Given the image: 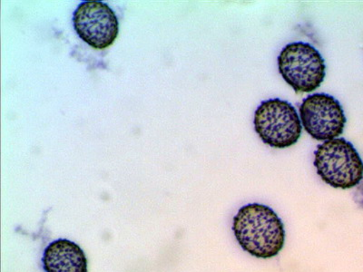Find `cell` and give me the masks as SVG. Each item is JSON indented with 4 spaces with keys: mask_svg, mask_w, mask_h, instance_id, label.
<instances>
[{
    "mask_svg": "<svg viewBox=\"0 0 363 272\" xmlns=\"http://www.w3.org/2000/svg\"><path fill=\"white\" fill-rule=\"evenodd\" d=\"M233 231L240 246L254 257L274 258L284 248V223L270 207L262 204L242 207L233 218Z\"/></svg>",
    "mask_w": 363,
    "mask_h": 272,
    "instance_id": "1",
    "label": "cell"
},
{
    "mask_svg": "<svg viewBox=\"0 0 363 272\" xmlns=\"http://www.w3.org/2000/svg\"><path fill=\"white\" fill-rule=\"evenodd\" d=\"M314 166L324 183L340 189L358 186L363 178L361 157L345 138H336L318 145Z\"/></svg>",
    "mask_w": 363,
    "mask_h": 272,
    "instance_id": "2",
    "label": "cell"
},
{
    "mask_svg": "<svg viewBox=\"0 0 363 272\" xmlns=\"http://www.w3.org/2000/svg\"><path fill=\"white\" fill-rule=\"evenodd\" d=\"M279 72L296 93H310L325 79V62L312 45L294 42L287 45L278 57Z\"/></svg>",
    "mask_w": 363,
    "mask_h": 272,
    "instance_id": "3",
    "label": "cell"
},
{
    "mask_svg": "<svg viewBox=\"0 0 363 272\" xmlns=\"http://www.w3.org/2000/svg\"><path fill=\"white\" fill-rule=\"evenodd\" d=\"M255 129L264 144L274 148H287L296 144L301 135V123L289 102L269 99L255 113Z\"/></svg>",
    "mask_w": 363,
    "mask_h": 272,
    "instance_id": "4",
    "label": "cell"
},
{
    "mask_svg": "<svg viewBox=\"0 0 363 272\" xmlns=\"http://www.w3.org/2000/svg\"><path fill=\"white\" fill-rule=\"evenodd\" d=\"M301 123L318 141H330L342 134L346 124L345 111L338 100L327 94H314L300 106Z\"/></svg>",
    "mask_w": 363,
    "mask_h": 272,
    "instance_id": "5",
    "label": "cell"
},
{
    "mask_svg": "<svg viewBox=\"0 0 363 272\" xmlns=\"http://www.w3.org/2000/svg\"><path fill=\"white\" fill-rule=\"evenodd\" d=\"M73 21L77 35L96 50L108 47L118 38V18L106 3L83 2L74 11Z\"/></svg>",
    "mask_w": 363,
    "mask_h": 272,
    "instance_id": "6",
    "label": "cell"
},
{
    "mask_svg": "<svg viewBox=\"0 0 363 272\" xmlns=\"http://www.w3.org/2000/svg\"><path fill=\"white\" fill-rule=\"evenodd\" d=\"M45 272H87V260L83 249L68 239H60L45 249Z\"/></svg>",
    "mask_w": 363,
    "mask_h": 272,
    "instance_id": "7",
    "label": "cell"
}]
</instances>
